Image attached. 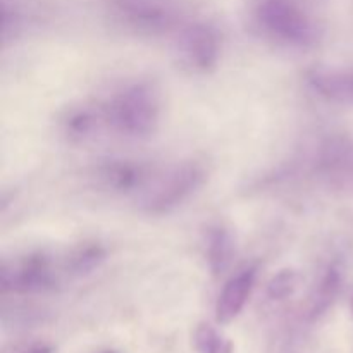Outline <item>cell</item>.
I'll list each match as a JSON object with an SVG mask.
<instances>
[{"mask_svg":"<svg viewBox=\"0 0 353 353\" xmlns=\"http://www.w3.org/2000/svg\"><path fill=\"white\" fill-rule=\"evenodd\" d=\"M107 123L128 137L143 138L154 133L161 119L159 95L148 83H134L117 93L107 107Z\"/></svg>","mask_w":353,"mask_h":353,"instance_id":"6da1fadb","label":"cell"},{"mask_svg":"<svg viewBox=\"0 0 353 353\" xmlns=\"http://www.w3.org/2000/svg\"><path fill=\"white\" fill-rule=\"evenodd\" d=\"M261 26L276 40L299 48L312 47L317 40L314 21L288 0H264L257 10Z\"/></svg>","mask_w":353,"mask_h":353,"instance_id":"7a4b0ae2","label":"cell"},{"mask_svg":"<svg viewBox=\"0 0 353 353\" xmlns=\"http://www.w3.org/2000/svg\"><path fill=\"white\" fill-rule=\"evenodd\" d=\"M203 178L205 172L199 164L186 162L176 165L152 181V186H148L141 196V205L150 214L169 212L192 196L200 188Z\"/></svg>","mask_w":353,"mask_h":353,"instance_id":"3957f363","label":"cell"},{"mask_svg":"<svg viewBox=\"0 0 353 353\" xmlns=\"http://www.w3.org/2000/svg\"><path fill=\"white\" fill-rule=\"evenodd\" d=\"M57 281L54 261L47 254H28L14 262H3L0 283L3 292L10 293H41L54 288Z\"/></svg>","mask_w":353,"mask_h":353,"instance_id":"277c9868","label":"cell"},{"mask_svg":"<svg viewBox=\"0 0 353 353\" xmlns=\"http://www.w3.org/2000/svg\"><path fill=\"white\" fill-rule=\"evenodd\" d=\"M179 54L183 61L195 71H212L221 55L217 34L203 24L186 28L179 38Z\"/></svg>","mask_w":353,"mask_h":353,"instance_id":"5b68a950","label":"cell"},{"mask_svg":"<svg viewBox=\"0 0 353 353\" xmlns=\"http://www.w3.org/2000/svg\"><path fill=\"white\" fill-rule=\"evenodd\" d=\"M257 279V268H247L224 285L216 303V319L219 324H230L247 305Z\"/></svg>","mask_w":353,"mask_h":353,"instance_id":"8992f818","label":"cell"},{"mask_svg":"<svg viewBox=\"0 0 353 353\" xmlns=\"http://www.w3.org/2000/svg\"><path fill=\"white\" fill-rule=\"evenodd\" d=\"M309 83L324 99L353 105V71H314Z\"/></svg>","mask_w":353,"mask_h":353,"instance_id":"52a82bcc","label":"cell"},{"mask_svg":"<svg viewBox=\"0 0 353 353\" xmlns=\"http://www.w3.org/2000/svg\"><path fill=\"white\" fill-rule=\"evenodd\" d=\"M234 257V240L233 234L224 228L217 226L210 230L207 238V261H209L210 271L216 276L228 271Z\"/></svg>","mask_w":353,"mask_h":353,"instance_id":"ba28073f","label":"cell"},{"mask_svg":"<svg viewBox=\"0 0 353 353\" xmlns=\"http://www.w3.org/2000/svg\"><path fill=\"white\" fill-rule=\"evenodd\" d=\"M99 178L102 179L107 188L130 192V190L137 188V186H143L147 183L148 176L140 165L116 162V164H109L102 168Z\"/></svg>","mask_w":353,"mask_h":353,"instance_id":"9c48e42d","label":"cell"},{"mask_svg":"<svg viewBox=\"0 0 353 353\" xmlns=\"http://www.w3.org/2000/svg\"><path fill=\"white\" fill-rule=\"evenodd\" d=\"M105 121V112L103 110H92V109H79L74 110L71 116L65 121V130H68L69 137L78 138V140H85V138L92 137L99 130L100 124Z\"/></svg>","mask_w":353,"mask_h":353,"instance_id":"30bf717a","label":"cell"},{"mask_svg":"<svg viewBox=\"0 0 353 353\" xmlns=\"http://www.w3.org/2000/svg\"><path fill=\"white\" fill-rule=\"evenodd\" d=\"M193 345L199 353H234L233 341L219 333L210 324H200L193 336Z\"/></svg>","mask_w":353,"mask_h":353,"instance_id":"8fae6325","label":"cell"},{"mask_svg":"<svg viewBox=\"0 0 353 353\" xmlns=\"http://www.w3.org/2000/svg\"><path fill=\"white\" fill-rule=\"evenodd\" d=\"M341 285V272L338 271V268L331 265L326 271V274L323 276L319 283V288L316 290V296H314L312 302V314L314 316H319L323 310H326L327 307L333 303V300L336 299L338 292H340Z\"/></svg>","mask_w":353,"mask_h":353,"instance_id":"7c38bea8","label":"cell"},{"mask_svg":"<svg viewBox=\"0 0 353 353\" xmlns=\"http://www.w3.org/2000/svg\"><path fill=\"white\" fill-rule=\"evenodd\" d=\"M105 257V252L99 245H86V247H79L72 252L65 262V269L71 271L72 274H86V272L93 271L99 268L100 262Z\"/></svg>","mask_w":353,"mask_h":353,"instance_id":"4fadbf2b","label":"cell"},{"mask_svg":"<svg viewBox=\"0 0 353 353\" xmlns=\"http://www.w3.org/2000/svg\"><path fill=\"white\" fill-rule=\"evenodd\" d=\"M300 276L295 271H281L269 281L268 295L271 300H285L296 290Z\"/></svg>","mask_w":353,"mask_h":353,"instance_id":"5bb4252c","label":"cell"},{"mask_svg":"<svg viewBox=\"0 0 353 353\" xmlns=\"http://www.w3.org/2000/svg\"><path fill=\"white\" fill-rule=\"evenodd\" d=\"M23 353H52V348L48 345H33V347L28 348Z\"/></svg>","mask_w":353,"mask_h":353,"instance_id":"9a60e30c","label":"cell"},{"mask_svg":"<svg viewBox=\"0 0 353 353\" xmlns=\"http://www.w3.org/2000/svg\"><path fill=\"white\" fill-rule=\"evenodd\" d=\"M107 353H114V352H107Z\"/></svg>","mask_w":353,"mask_h":353,"instance_id":"2e32d148","label":"cell"},{"mask_svg":"<svg viewBox=\"0 0 353 353\" xmlns=\"http://www.w3.org/2000/svg\"><path fill=\"white\" fill-rule=\"evenodd\" d=\"M352 307H353V302H352Z\"/></svg>","mask_w":353,"mask_h":353,"instance_id":"e0dca14e","label":"cell"}]
</instances>
